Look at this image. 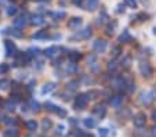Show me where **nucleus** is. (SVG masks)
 Returning <instances> with one entry per match:
<instances>
[{
    "label": "nucleus",
    "mask_w": 156,
    "mask_h": 137,
    "mask_svg": "<svg viewBox=\"0 0 156 137\" xmlns=\"http://www.w3.org/2000/svg\"><path fill=\"white\" fill-rule=\"evenodd\" d=\"M138 18H141V21H145L148 18V15L145 14V13H141V14H138Z\"/></svg>",
    "instance_id": "44"
},
{
    "label": "nucleus",
    "mask_w": 156,
    "mask_h": 137,
    "mask_svg": "<svg viewBox=\"0 0 156 137\" xmlns=\"http://www.w3.org/2000/svg\"><path fill=\"white\" fill-rule=\"evenodd\" d=\"M51 17H53V18H65V17H66V13L55 11V13H51Z\"/></svg>",
    "instance_id": "25"
},
{
    "label": "nucleus",
    "mask_w": 156,
    "mask_h": 137,
    "mask_svg": "<svg viewBox=\"0 0 156 137\" xmlns=\"http://www.w3.org/2000/svg\"><path fill=\"white\" fill-rule=\"evenodd\" d=\"M124 6L130 7V9H136L137 7V0H124Z\"/></svg>",
    "instance_id": "24"
},
{
    "label": "nucleus",
    "mask_w": 156,
    "mask_h": 137,
    "mask_svg": "<svg viewBox=\"0 0 156 137\" xmlns=\"http://www.w3.org/2000/svg\"><path fill=\"white\" fill-rule=\"evenodd\" d=\"M140 72H141L142 76L151 78L152 74H153V69H152V67H151L149 63H147V61H141V64H140Z\"/></svg>",
    "instance_id": "2"
},
{
    "label": "nucleus",
    "mask_w": 156,
    "mask_h": 137,
    "mask_svg": "<svg viewBox=\"0 0 156 137\" xmlns=\"http://www.w3.org/2000/svg\"><path fill=\"white\" fill-rule=\"evenodd\" d=\"M0 105H2V99H0Z\"/></svg>",
    "instance_id": "51"
},
{
    "label": "nucleus",
    "mask_w": 156,
    "mask_h": 137,
    "mask_svg": "<svg viewBox=\"0 0 156 137\" xmlns=\"http://www.w3.org/2000/svg\"><path fill=\"white\" fill-rule=\"evenodd\" d=\"M152 101H153V99L151 97L149 92H148V93H142V94H141V103L144 105H149Z\"/></svg>",
    "instance_id": "12"
},
{
    "label": "nucleus",
    "mask_w": 156,
    "mask_h": 137,
    "mask_svg": "<svg viewBox=\"0 0 156 137\" xmlns=\"http://www.w3.org/2000/svg\"><path fill=\"white\" fill-rule=\"evenodd\" d=\"M122 64H123L124 68H129L130 64H131V57H130V56L124 57V60H123V63H122Z\"/></svg>",
    "instance_id": "33"
},
{
    "label": "nucleus",
    "mask_w": 156,
    "mask_h": 137,
    "mask_svg": "<svg viewBox=\"0 0 156 137\" xmlns=\"http://www.w3.org/2000/svg\"><path fill=\"white\" fill-rule=\"evenodd\" d=\"M7 14H9V15H14V14H17V7H15V6L9 7V10H7Z\"/></svg>",
    "instance_id": "38"
},
{
    "label": "nucleus",
    "mask_w": 156,
    "mask_h": 137,
    "mask_svg": "<svg viewBox=\"0 0 156 137\" xmlns=\"http://www.w3.org/2000/svg\"><path fill=\"white\" fill-rule=\"evenodd\" d=\"M131 40V35H130L129 31H123L120 36H119V42L120 43H126V42H130Z\"/></svg>",
    "instance_id": "13"
},
{
    "label": "nucleus",
    "mask_w": 156,
    "mask_h": 137,
    "mask_svg": "<svg viewBox=\"0 0 156 137\" xmlns=\"http://www.w3.org/2000/svg\"><path fill=\"white\" fill-rule=\"evenodd\" d=\"M7 71H9V65H7V64H2V65H0V75L6 74Z\"/></svg>",
    "instance_id": "37"
},
{
    "label": "nucleus",
    "mask_w": 156,
    "mask_h": 137,
    "mask_svg": "<svg viewBox=\"0 0 156 137\" xmlns=\"http://www.w3.org/2000/svg\"><path fill=\"white\" fill-rule=\"evenodd\" d=\"M10 85H11V82L9 79H3V81H0V89H7Z\"/></svg>",
    "instance_id": "28"
},
{
    "label": "nucleus",
    "mask_w": 156,
    "mask_h": 137,
    "mask_svg": "<svg viewBox=\"0 0 156 137\" xmlns=\"http://www.w3.org/2000/svg\"><path fill=\"white\" fill-rule=\"evenodd\" d=\"M46 108H47L48 111H54V112H57V105H54V104H51V103H46Z\"/></svg>",
    "instance_id": "35"
},
{
    "label": "nucleus",
    "mask_w": 156,
    "mask_h": 137,
    "mask_svg": "<svg viewBox=\"0 0 156 137\" xmlns=\"http://www.w3.org/2000/svg\"><path fill=\"white\" fill-rule=\"evenodd\" d=\"M57 114H58L59 116H65V115H66V112H65V110H62L61 107H58V108H57Z\"/></svg>",
    "instance_id": "42"
},
{
    "label": "nucleus",
    "mask_w": 156,
    "mask_h": 137,
    "mask_svg": "<svg viewBox=\"0 0 156 137\" xmlns=\"http://www.w3.org/2000/svg\"><path fill=\"white\" fill-rule=\"evenodd\" d=\"M73 3L76 4V6H80V4L83 3V0H73Z\"/></svg>",
    "instance_id": "45"
},
{
    "label": "nucleus",
    "mask_w": 156,
    "mask_h": 137,
    "mask_svg": "<svg viewBox=\"0 0 156 137\" xmlns=\"http://www.w3.org/2000/svg\"><path fill=\"white\" fill-rule=\"evenodd\" d=\"M66 137H77V136H76V134H75V133H69Z\"/></svg>",
    "instance_id": "48"
},
{
    "label": "nucleus",
    "mask_w": 156,
    "mask_h": 137,
    "mask_svg": "<svg viewBox=\"0 0 156 137\" xmlns=\"http://www.w3.org/2000/svg\"><path fill=\"white\" fill-rule=\"evenodd\" d=\"M115 28H116V22H113V24H109L108 27H106V33H108V35H112Z\"/></svg>",
    "instance_id": "32"
},
{
    "label": "nucleus",
    "mask_w": 156,
    "mask_h": 137,
    "mask_svg": "<svg viewBox=\"0 0 156 137\" xmlns=\"http://www.w3.org/2000/svg\"><path fill=\"white\" fill-rule=\"evenodd\" d=\"M30 22H32L33 25H41L44 22V18H43V15H39V14H36V15H33L32 17V20H30Z\"/></svg>",
    "instance_id": "15"
},
{
    "label": "nucleus",
    "mask_w": 156,
    "mask_h": 137,
    "mask_svg": "<svg viewBox=\"0 0 156 137\" xmlns=\"http://www.w3.org/2000/svg\"><path fill=\"white\" fill-rule=\"evenodd\" d=\"M29 107L32 111H35V112H39L40 111V104H39L37 101H35V100H30L29 101Z\"/></svg>",
    "instance_id": "21"
},
{
    "label": "nucleus",
    "mask_w": 156,
    "mask_h": 137,
    "mask_svg": "<svg viewBox=\"0 0 156 137\" xmlns=\"http://www.w3.org/2000/svg\"><path fill=\"white\" fill-rule=\"evenodd\" d=\"M98 133H100V137H108V130L106 129H100Z\"/></svg>",
    "instance_id": "40"
},
{
    "label": "nucleus",
    "mask_w": 156,
    "mask_h": 137,
    "mask_svg": "<svg viewBox=\"0 0 156 137\" xmlns=\"http://www.w3.org/2000/svg\"><path fill=\"white\" fill-rule=\"evenodd\" d=\"M25 25H27V20L24 17H20V18H15L14 20V27L17 29H24Z\"/></svg>",
    "instance_id": "11"
},
{
    "label": "nucleus",
    "mask_w": 156,
    "mask_h": 137,
    "mask_svg": "<svg viewBox=\"0 0 156 137\" xmlns=\"http://www.w3.org/2000/svg\"><path fill=\"white\" fill-rule=\"evenodd\" d=\"M69 72H76L77 71V67H76V63H73V61H71V64H69V68H68Z\"/></svg>",
    "instance_id": "36"
},
{
    "label": "nucleus",
    "mask_w": 156,
    "mask_h": 137,
    "mask_svg": "<svg viewBox=\"0 0 156 137\" xmlns=\"http://www.w3.org/2000/svg\"><path fill=\"white\" fill-rule=\"evenodd\" d=\"M51 126H53V122H51V119H48V118H44L43 122H41V128H43L44 130H48V129H51Z\"/></svg>",
    "instance_id": "19"
},
{
    "label": "nucleus",
    "mask_w": 156,
    "mask_h": 137,
    "mask_svg": "<svg viewBox=\"0 0 156 137\" xmlns=\"http://www.w3.org/2000/svg\"><path fill=\"white\" fill-rule=\"evenodd\" d=\"M116 68H118V63H116L115 60L109 61V63H108V69H109V71H115Z\"/></svg>",
    "instance_id": "29"
},
{
    "label": "nucleus",
    "mask_w": 156,
    "mask_h": 137,
    "mask_svg": "<svg viewBox=\"0 0 156 137\" xmlns=\"http://www.w3.org/2000/svg\"><path fill=\"white\" fill-rule=\"evenodd\" d=\"M120 53H122V49L119 47V46H116V47L112 49V57H113V58L119 57V56H120Z\"/></svg>",
    "instance_id": "27"
},
{
    "label": "nucleus",
    "mask_w": 156,
    "mask_h": 137,
    "mask_svg": "<svg viewBox=\"0 0 156 137\" xmlns=\"http://www.w3.org/2000/svg\"><path fill=\"white\" fill-rule=\"evenodd\" d=\"M54 89H55V85H54V83H47V85H44V86H43L41 93H43V94H47V93L53 92Z\"/></svg>",
    "instance_id": "17"
},
{
    "label": "nucleus",
    "mask_w": 156,
    "mask_h": 137,
    "mask_svg": "<svg viewBox=\"0 0 156 137\" xmlns=\"http://www.w3.org/2000/svg\"><path fill=\"white\" fill-rule=\"evenodd\" d=\"M46 31H40V32H37V33H35V35L32 36L33 39H43V38H46Z\"/></svg>",
    "instance_id": "31"
},
{
    "label": "nucleus",
    "mask_w": 156,
    "mask_h": 137,
    "mask_svg": "<svg viewBox=\"0 0 156 137\" xmlns=\"http://www.w3.org/2000/svg\"><path fill=\"white\" fill-rule=\"evenodd\" d=\"M109 104L115 108H119L122 104H123V96H113V97H111Z\"/></svg>",
    "instance_id": "6"
},
{
    "label": "nucleus",
    "mask_w": 156,
    "mask_h": 137,
    "mask_svg": "<svg viewBox=\"0 0 156 137\" xmlns=\"http://www.w3.org/2000/svg\"><path fill=\"white\" fill-rule=\"evenodd\" d=\"M80 25H82V18L80 17L72 18L71 21L68 22V28H71V29H79Z\"/></svg>",
    "instance_id": "8"
},
{
    "label": "nucleus",
    "mask_w": 156,
    "mask_h": 137,
    "mask_svg": "<svg viewBox=\"0 0 156 137\" xmlns=\"http://www.w3.org/2000/svg\"><path fill=\"white\" fill-rule=\"evenodd\" d=\"M152 119H153V121H155V122H156V110H155V111H153V112H152Z\"/></svg>",
    "instance_id": "46"
},
{
    "label": "nucleus",
    "mask_w": 156,
    "mask_h": 137,
    "mask_svg": "<svg viewBox=\"0 0 156 137\" xmlns=\"http://www.w3.org/2000/svg\"><path fill=\"white\" fill-rule=\"evenodd\" d=\"M3 122L6 123V125H9V126H15L18 123V121L15 119V118H4Z\"/></svg>",
    "instance_id": "23"
},
{
    "label": "nucleus",
    "mask_w": 156,
    "mask_h": 137,
    "mask_svg": "<svg viewBox=\"0 0 156 137\" xmlns=\"http://www.w3.org/2000/svg\"><path fill=\"white\" fill-rule=\"evenodd\" d=\"M91 33H93L91 28L87 27V28H84V29H83L82 32H80V35H82V38H83V39H88L90 36H91Z\"/></svg>",
    "instance_id": "20"
},
{
    "label": "nucleus",
    "mask_w": 156,
    "mask_h": 137,
    "mask_svg": "<svg viewBox=\"0 0 156 137\" xmlns=\"http://www.w3.org/2000/svg\"><path fill=\"white\" fill-rule=\"evenodd\" d=\"M6 107H7V110H9V111H14L15 110V105H14V103H12L11 100L6 103Z\"/></svg>",
    "instance_id": "39"
},
{
    "label": "nucleus",
    "mask_w": 156,
    "mask_h": 137,
    "mask_svg": "<svg viewBox=\"0 0 156 137\" xmlns=\"http://www.w3.org/2000/svg\"><path fill=\"white\" fill-rule=\"evenodd\" d=\"M133 122H134V125H136L137 128H142V126H145V123H147V116H145V114L140 112V114H137V115H134Z\"/></svg>",
    "instance_id": "3"
},
{
    "label": "nucleus",
    "mask_w": 156,
    "mask_h": 137,
    "mask_svg": "<svg viewBox=\"0 0 156 137\" xmlns=\"http://www.w3.org/2000/svg\"><path fill=\"white\" fill-rule=\"evenodd\" d=\"M20 136V132L17 129H9V130L4 132V137H18Z\"/></svg>",
    "instance_id": "16"
},
{
    "label": "nucleus",
    "mask_w": 156,
    "mask_h": 137,
    "mask_svg": "<svg viewBox=\"0 0 156 137\" xmlns=\"http://www.w3.org/2000/svg\"><path fill=\"white\" fill-rule=\"evenodd\" d=\"M153 33H155V35H156V27L153 28Z\"/></svg>",
    "instance_id": "49"
},
{
    "label": "nucleus",
    "mask_w": 156,
    "mask_h": 137,
    "mask_svg": "<svg viewBox=\"0 0 156 137\" xmlns=\"http://www.w3.org/2000/svg\"><path fill=\"white\" fill-rule=\"evenodd\" d=\"M4 47H6V53L9 57H12L17 54V46H15L14 42H11V40H6V42H4Z\"/></svg>",
    "instance_id": "4"
},
{
    "label": "nucleus",
    "mask_w": 156,
    "mask_h": 137,
    "mask_svg": "<svg viewBox=\"0 0 156 137\" xmlns=\"http://www.w3.org/2000/svg\"><path fill=\"white\" fill-rule=\"evenodd\" d=\"M77 86H79V82H76V81L69 82V83H68V89H69V90H76Z\"/></svg>",
    "instance_id": "34"
},
{
    "label": "nucleus",
    "mask_w": 156,
    "mask_h": 137,
    "mask_svg": "<svg viewBox=\"0 0 156 137\" xmlns=\"http://www.w3.org/2000/svg\"><path fill=\"white\" fill-rule=\"evenodd\" d=\"M93 49H94L95 53H102V51L106 50V42H104V40L98 39V40H95V42H94Z\"/></svg>",
    "instance_id": "5"
},
{
    "label": "nucleus",
    "mask_w": 156,
    "mask_h": 137,
    "mask_svg": "<svg viewBox=\"0 0 156 137\" xmlns=\"http://www.w3.org/2000/svg\"><path fill=\"white\" fill-rule=\"evenodd\" d=\"M88 96L87 93L86 94H79L76 97V100H75V108L76 110H84L86 107H87V103H88Z\"/></svg>",
    "instance_id": "1"
},
{
    "label": "nucleus",
    "mask_w": 156,
    "mask_h": 137,
    "mask_svg": "<svg viewBox=\"0 0 156 137\" xmlns=\"http://www.w3.org/2000/svg\"><path fill=\"white\" fill-rule=\"evenodd\" d=\"M69 57H71V61L76 63V61L80 58V53H77V51H72V53L69 54Z\"/></svg>",
    "instance_id": "26"
},
{
    "label": "nucleus",
    "mask_w": 156,
    "mask_h": 137,
    "mask_svg": "<svg viewBox=\"0 0 156 137\" xmlns=\"http://www.w3.org/2000/svg\"><path fill=\"white\" fill-rule=\"evenodd\" d=\"M43 2H46V0H43Z\"/></svg>",
    "instance_id": "52"
},
{
    "label": "nucleus",
    "mask_w": 156,
    "mask_h": 137,
    "mask_svg": "<svg viewBox=\"0 0 156 137\" xmlns=\"http://www.w3.org/2000/svg\"><path fill=\"white\" fill-rule=\"evenodd\" d=\"M98 6H100V2H98V0H87L86 10H88V11H94V10L98 9Z\"/></svg>",
    "instance_id": "10"
},
{
    "label": "nucleus",
    "mask_w": 156,
    "mask_h": 137,
    "mask_svg": "<svg viewBox=\"0 0 156 137\" xmlns=\"http://www.w3.org/2000/svg\"><path fill=\"white\" fill-rule=\"evenodd\" d=\"M94 114L98 116V118H104L106 114V108L104 104H100V105H95L94 107Z\"/></svg>",
    "instance_id": "9"
},
{
    "label": "nucleus",
    "mask_w": 156,
    "mask_h": 137,
    "mask_svg": "<svg viewBox=\"0 0 156 137\" xmlns=\"http://www.w3.org/2000/svg\"><path fill=\"white\" fill-rule=\"evenodd\" d=\"M82 137H88V136H84V134H82Z\"/></svg>",
    "instance_id": "50"
},
{
    "label": "nucleus",
    "mask_w": 156,
    "mask_h": 137,
    "mask_svg": "<svg viewBox=\"0 0 156 137\" xmlns=\"http://www.w3.org/2000/svg\"><path fill=\"white\" fill-rule=\"evenodd\" d=\"M25 126H27V129L29 132H35L36 129H37V122H36L35 119H30V121H28V122L25 123Z\"/></svg>",
    "instance_id": "14"
},
{
    "label": "nucleus",
    "mask_w": 156,
    "mask_h": 137,
    "mask_svg": "<svg viewBox=\"0 0 156 137\" xmlns=\"http://www.w3.org/2000/svg\"><path fill=\"white\" fill-rule=\"evenodd\" d=\"M124 89H126L127 93H131L133 90L136 89V85H134V82H133V81H129V82H126V86H124Z\"/></svg>",
    "instance_id": "22"
},
{
    "label": "nucleus",
    "mask_w": 156,
    "mask_h": 137,
    "mask_svg": "<svg viewBox=\"0 0 156 137\" xmlns=\"http://www.w3.org/2000/svg\"><path fill=\"white\" fill-rule=\"evenodd\" d=\"M28 54H29V57H33V56H37L39 54V49L37 47H30L29 50H28Z\"/></svg>",
    "instance_id": "30"
},
{
    "label": "nucleus",
    "mask_w": 156,
    "mask_h": 137,
    "mask_svg": "<svg viewBox=\"0 0 156 137\" xmlns=\"http://www.w3.org/2000/svg\"><path fill=\"white\" fill-rule=\"evenodd\" d=\"M35 64H36V65H35L36 69H41V68H43V60H37Z\"/></svg>",
    "instance_id": "41"
},
{
    "label": "nucleus",
    "mask_w": 156,
    "mask_h": 137,
    "mask_svg": "<svg viewBox=\"0 0 156 137\" xmlns=\"http://www.w3.org/2000/svg\"><path fill=\"white\" fill-rule=\"evenodd\" d=\"M84 125L87 129H94L97 126V122L94 119H91V118H87V119H84Z\"/></svg>",
    "instance_id": "18"
},
{
    "label": "nucleus",
    "mask_w": 156,
    "mask_h": 137,
    "mask_svg": "<svg viewBox=\"0 0 156 137\" xmlns=\"http://www.w3.org/2000/svg\"><path fill=\"white\" fill-rule=\"evenodd\" d=\"M152 134L156 137V126H153V129H152Z\"/></svg>",
    "instance_id": "47"
},
{
    "label": "nucleus",
    "mask_w": 156,
    "mask_h": 137,
    "mask_svg": "<svg viewBox=\"0 0 156 137\" xmlns=\"http://www.w3.org/2000/svg\"><path fill=\"white\" fill-rule=\"evenodd\" d=\"M116 9H118L116 11H118L119 14H120V13H124V6H123V4H119V6L116 7Z\"/></svg>",
    "instance_id": "43"
},
{
    "label": "nucleus",
    "mask_w": 156,
    "mask_h": 137,
    "mask_svg": "<svg viewBox=\"0 0 156 137\" xmlns=\"http://www.w3.org/2000/svg\"><path fill=\"white\" fill-rule=\"evenodd\" d=\"M61 50V49H58V47H55V46H51V47H48V49H46V51H44V56L46 57H48V58H54V57L58 54V51Z\"/></svg>",
    "instance_id": "7"
}]
</instances>
